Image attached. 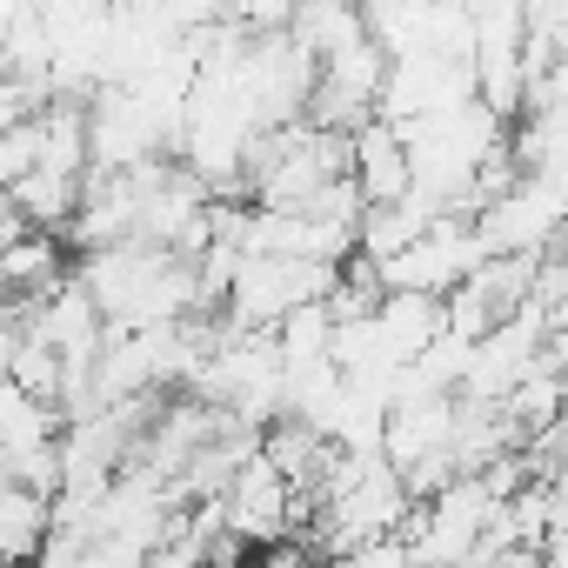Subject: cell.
<instances>
[{
	"label": "cell",
	"mask_w": 568,
	"mask_h": 568,
	"mask_svg": "<svg viewBox=\"0 0 568 568\" xmlns=\"http://www.w3.org/2000/svg\"><path fill=\"white\" fill-rule=\"evenodd\" d=\"M462 8H468V14H488V8H501V0H462Z\"/></svg>",
	"instance_id": "14"
},
{
	"label": "cell",
	"mask_w": 568,
	"mask_h": 568,
	"mask_svg": "<svg viewBox=\"0 0 568 568\" xmlns=\"http://www.w3.org/2000/svg\"><path fill=\"white\" fill-rule=\"evenodd\" d=\"M481 254L488 247H481L475 214H435L408 247H395L382 261V281H388V288H422V295H455L462 281L475 274Z\"/></svg>",
	"instance_id": "2"
},
{
	"label": "cell",
	"mask_w": 568,
	"mask_h": 568,
	"mask_svg": "<svg viewBox=\"0 0 568 568\" xmlns=\"http://www.w3.org/2000/svg\"><path fill=\"white\" fill-rule=\"evenodd\" d=\"M14 308V288H8V274H0V315H8Z\"/></svg>",
	"instance_id": "13"
},
{
	"label": "cell",
	"mask_w": 568,
	"mask_h": 568,
	"mask_svg": "<svg viewBox=\"0 0 568 568\" xmlns=\"http://www.w3.org/2000/svg\"><path fill=\"white\" fill-rule=\"evenodd\" d=\"M14 14L21 8H0V68H8V28H14Z\"/></svg>",
	"instance_id": "12"
},
{
	"label": "cell",
	"mask_w": 568,
	"mask_h": 568,
	"mask_svg": "<svg viewBox=\"0 0 568 568\" xmlns=\"http://www.w3.org/2000/svg\"><path fill=\"white\" fill-rule=\"evenodd\" d=\"M48 521H54V495H48V488L0 475V561L41 555V535H48Z\"/></svg>",
	"instance_id": "6"
},
{
	"label": "cell",
	"mask_w": 568,
	"mask_h": 568,
	"mask_svg": "<svg viewBox=\"0 0 568 568\" xmlns=\"http://www.w3.org/2000/svg\"><path fill=\"white\" fill-rule=\"evenodd\" d=\"M41 168V108H28L21 121H8V134H0V181H21Z\"/></svg>",
	"instance_id": "10"
},
{
	"label": "cell",
	"mask_w": 568,
	"mask_h": 568,
	"mask_svg": "<svg viewBox=\"0 0 568 568\" xmlns=\"http://www.w3.org/2000/svg\"><path fill=\"white\" fill-rule=\"evenodd\" d=\"M548 488H555V521H568V455L548 468Z\"/></svg>",
	"instance_id": "11"
},
{
	"label": "cell",
	"mask_w": 568,
	"mask_h": 568,
	"mask_svg": "<svg viewBox=\"0 0 568 568\" xmlns=\"http://www.w3.org/2000/svg\"><path fill=\"white\" fill-rule=\"evenodd\" d=\"M342 281V261H308V254H241L227 281V322L241 328H274L288 308L322 302Z\"/></svg>",
	"instance_id": "1"
},
{
	"label": "cell",
	"mask_w": 568,
	"mask_h": 568,
	"mask_svg": "<svg viewBox=\"0 0 568 568\" xmlns=\"http://www.w3.org/2000/svg\"><path fill=\"white\" fill-rule=\"evenodd\" d=\"M8 375H14L28 395H41V402H54V408H61V355H54L34 328L21 335V348H14V362H8Z\"/></svg>",
	"instance_id": "9"
},
{
	"label": "cell",
	"mask_w": 568,
	"mask_h": 568,
	"mask_svg": "<svg viewBox=\"0 0 568 568\" xmlns=\"http://www.w3.org/2000/svg\"><path fill=\"white\" fill-rule=\"evenodd\" d=\"M375 328H382V342H388L395 362H415L448 328V302L442 295H422V288H388L375 302Z\"/></svg>",
	"instance_id": "4"
},
{
	"label": "cell",
	"mask_w": 568,
	"mask_h": 568,
	"mask_svg": "<svg viewBox=\"0 0 568 568\" xmlns=\"http://www.w3.org/2000/svg\"><path fill=\"white\" fill-rule=\"evenodd\" d=\"M0 274H8L14 302H41L48 288H61L74 267H68V254H61L54 227H28V234H14L8 247H0Z\"/></svg>",
	"instance_id": "5"
},
{
	"label": "cell",
	"mask_w": 568,
	"mask_h": 568,
	"mask_svg": "<svg viewBox=\"0 0 568 568\" xmlns=\"http://www.w3.org/2000/svg\"><path fill=\"white\" fill-rule=\"evenodd\" d=\"M221 501H227V528H234V535H247L254 548H281V541L302 528V508H315L288 475L274 468V455H267V448L241 455V468L227 475Z\"/></svg>",
	"instance_id": "3"
},
{
	"label": "cell",
	"mask_w": 568,
	"mask_h": 568,
	"mask_svg": "<svg viewBox=\"0 0 568 568\" xmlns=\"http://www.w3.org/2000/svg\"><path fill=\"white\" fill-rule=\"evenodd\" d=\"M274 348H281V362H288V375L315 368V362H335V308H328V295L281 315L274 322Z\"/></svg>",
	"instance_id": "7"
},
{
	"label": "cell",
	"mask_w": 568,
	"mask_h": 568,
	"mask_svg": "<svg viewBox=\"0 0 568 568\" xmlns=\"http://www.w3.org/2000/svg\"><path fill=\"white\" fill-rule=\"evenodd\" d=\"M81 187H88V174H61V168H34V174H21L14 181V207L34 221V227H68L74 221V207H81Z\"/></svg>",
	"instance_id": "8"
}]
</instances>
